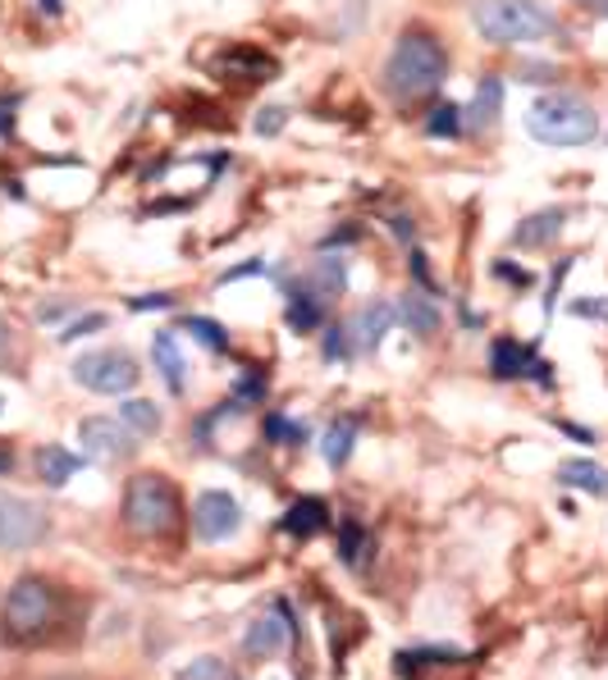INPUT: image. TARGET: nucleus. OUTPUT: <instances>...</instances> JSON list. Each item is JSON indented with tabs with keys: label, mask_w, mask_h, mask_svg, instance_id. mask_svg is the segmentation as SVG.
<instances>
[{
	"label": "nucleus",
	"mask_w": 608,
	"mask_h": 680,
	"mask_svg": "<svg viewBox=\"0 0 608 680\" xmlns=\"http://www.w3.org/2000/svg\"><path fill=\"white\" fill-rule=\"evenodd\" d=\"M563 224H568V211H563V206H545V211L526 215V220L513 228V247H522V251H540V247H549L553 238H559Z\"/></svg>",
	"instance_id": "obj_12"
},
{
	"label": "nucleus",
	"mask_w": 608,
	"mask_h": 680,
	"mask_svg": "<svg viewBox=\"0 0 608 680\" xmlns=\"http://www.w3.org/2000/svg\"><path fill=\"white\" fill-rule=\"evenodd\" d=\"M352 443H358V421H335L325 430V438H320V457H325V466H335V470H343L348 466V457H352Z\"/></svg>",
	"instance_id": "obj_21"
},
{
	"label": "nucleus",
	"mask_w": 608,
	"mask_h": 680,
	"mask_svg": "<svg viewBox=\"0 0 608 680\" xmlns=\"http://www.w3.org/2000/svg\"><path fill=\"white\" fill-rule=\"evenodd\" d=\"M536 348L530 343H517V338L499 333L490 343V375L494 379H530V365H536Z\"/></svg>",
	"instance_id": "obj_11"
},
{
	"label": "nucleus",
	"mask_w": 608,
	"mask_h": 680,
	"mask_svg": "<svg viewBox=\"0 0 608 680\" xmlns=\"http://www.w3.org/2000/svg\"><path fill=\"white\" fill-rule=\"evenodd\" d=\"M576 5H599V0H576Z\"/></svg>",
	"instance_id": "obj_46"
},
{
	"label": "nucleus",
	"mask_w": 608,
	"mask_h": 680,
	"mask_svg": "<svg viewBox=\"0 0 608 680\" xmlns=\"http://www.w3.org/2000/svg\"><path fill=\"white\" fill-rule=\"evenodd\" d=\"M230 69H238V73H243V83H266V78L274 73V60H270V56H261V50H247V46H238L234 56H230Z\"/></svg>",
	"instance_id": "obj_26"
},
{
	"label": "nucleus",
	"mask_w": 608,
	"mask_h": 680,
	"mask_svg": "<svg viewBox=\"0 0 608 680\" xmlns=\"http://www.w3.org/2000/svg\"><path fill=\"white\" fill-rule=\"evenodd\" d=\"M83 457H73L69 448H60V443H46V448L37 453V476L46 489H65L73 476H79Z\"/></svg>",
	"instance_id": "obj_17"
},
{
	"label": "nucleus",
	"mask_w": 608,
	"mask_h": 680,
	"mask_svg": "<svg viewBox=\"0 0 608 680\" xmlns=\"http://www.w3.org/2000/svg\"><path fill=\"white\" fill-rule=\"evenodd\" d=\"M50 603H56V594L42 575H19L5 594V631L14 640H37L50 621Z\"/></svg>",
	"instance_id": "obj_6"
},
{
	"label": "nucleus",
	"mask_w": 608,
	"mask_h": 680,
	"mask_svg": "<svg viewBox=\"0 0 608 680\" xmlns=\"http://www.w3.org/2000/svg\"><path fill=\"white\" fill-rule=\"evenodd\" d=\"M293 640V617H289V603H274V612L257 617L247 625L243 635V653L247 658H274V653H284Z\"/></svg>",
	"instance_id": "obj_10"
},
{
	"label": "nucleus",
	"mask_w": 608,
	"mask_h": 680,
	"mask_svg": "<svg viewBox=\"0 0 608 680\" xmlns=\"http://www.w3.org/2000/svg\"><path fill=\"white\" fill-rule=\"evenodd\" d=\"M572 316L608 325V297H581V302H572Z\"/></svg>",
	"instance_id": "obj_33"
},
{
	"label": "nucleus",
	"mask_w": 608,
	"mask_h": 680,
	"mask_svg": "<svg viewBox=\"0 0 608 680\" xmlns=\"http://www.w3.org/2000/svg\"><path fill=\"white\" fill-rule=\"evenodd\" d=\"M119 421L129 425V430H138V434H156L161 430V407L147 402V398H129V402L119 407Z\"/></svg>",
	"instance_id": "obj_24"
},
{
	"label": "nucleus",
	"mask_w": 608,
	"mask_h": 680,
	"mask_svg": "<svg viewBox=\"0 0 608 680\" xmlns=\"http://www.w3.org/2000/svg\"><path fill=\"white\" fill-rule=\"evenodd\" d=\"M559 430H563V434H572L576 443H595V434H591V430H581V425H572V421H559Z\"/></svg>",
	"instance_id": "obj_40"
},
{
	"label": "nucleus",
	"mask_w": 608,
	"mask_h": 680,
	"mask_svg": "<svg viewBox=\"0 0 608 680\" xmlns=\"http://www.w3.org/2000/svg\"><path fill=\"white\" fill-rule=\"evenodd\" d=\"M42 10H46V14H50V19H56V14H60V10H65V5H60V0H42Z\"/></svg>",
	"instance_id": "obj_43"
},
{
	"label": "nucleus",
	"mask_w": 608,
	"mask_h": 680,
	"mask_svg": "<svg viewBox=\"0 0 608 680\" xmlns=\"http://www.w3.org/2000/svg\"><path fill=\"white\" fill-rule=\"evenodd\" d=\"M266 434L274 438V443H284V448H302L312 434H307V425H297V421H289V415H270L266 421Z\"/></svg>",
	"instance_id": "obj_29"
},
{
	"label": "nucleus",
	"mask_w": 608,
	"mask_h": 680,
	"mask_svg": "<svg viewBox=\"0 0 608 680\" xmlns=\"http://www.w3.org/2000/svg\"><path fill=\"white\" fill-rule=\"evenodd\" d=\"M124 520L138 535H169L179 520V493L165 476H138L124 493Z\"/></svg>",
	"instance_id": "obj_4"
},
{
	"label": "nucleus",
	"mask_w": 608,
	"mask_h": 680,
	"mask_svg": "<svg viewBox=\"0 0 608 680\" xmlns=\"http://www.w3.org/2000/svg\"><path fill=\"white\" fill-rule=\"evenodd\" d=\"M463 128H467V106H435L425 119L430 138H463Z\"/></svg>",
	"instance_id": "obj_25"
},
{
	"label": "nucleus",
	"mask_w": 608,
	"mask_h": 680,
	"mask_svg": "<svg viewBox=\"0 0 608 680\" xmlns=\"http://www.w3.org/2000/svg\"><path fill=\"white\" fill-rule=\"evenodd\" d=\"M503 115V78L490 73V78H480V87L471 96V106H467V128H476V133H486V128H494Z\"/></svg>",
	"instance_id": "obj_15"
},
{
	"label": "nucleus",
	"mask_w": 608,
	"mask_h": 680,
	"mask_svg": "<svg viewBox=\"0 0 608 680\" xmlns=\"http://www.w3.org/2000/svg\"><path fill=\"white\" fill-rule=\"evenodd\" d=\"M151 361H156V371L165 375L169 394H184V384H188V361H184V352H179V333L161 329L156 338H151Z\"/></svg>",
	"instance_id": "obj_13"
},
{
	"label": "nucleus",
	"mask_w": 608,
	"mask_h": 680,
	"mask_svg": "<svg viewBox=\"0 0 608 680\" xmlns=\"http://www.w3.org/2000/svg\"><path fill=\"white\" fill-rule=\"evenodd\" d=\"M284 124H289V110H284V106H266V110L257 115V124H252V128H257L261 138H274Z\"/></svg>",
	"instance_id": "obj_32"
},
{
	"label": "nucleus",
	"mask_w": 608,
	"mask_h": 680,
	"mask_svg": "<svg viewBox=\"0 0 608 680\" xmlns=\"http://www.w3.org/2000/svg\"><path fill=\"white\" fill-rule=\"evenodd\" d=\"M394 233H398V238H412V224H408V220H402V215H398V220H394Z\"/></svg>",
	"instance_id": "obj_42"
},
{
	"label": "nucleus",
	"mask_w": 608,
	"mask_h": 680,
	"mask_svg": "<svg viewBox=\"0 0 608 680\" xmlns=\"http://www.w3.org/2000/svg\"><path fill=\"white\" fill-rule=\"evenodd\" d=\"M522 83H553V78H559V69L553 65H545V60H522Z\"/></svg>",
	"instance_id": "obj_35"
},
{
	"label": "nucleus",
	"mask_w": 608,
	"mask_h": 680,
	"mask_svg": "<svg viewBox=\"0 0 608 680\" xmlns=\"http://www.w3.org/2000/svg\"><path fill=\"white\" fill-rule=\"evenodd\" d=\"M257 398H261V379H243L238 394H234V402H257Z\"/></svg>",
	"instance_id": "obj_38"
},
{
	"label": "nucleus",
	"mask_w": 608,
	"mask_h": 680,
	"mask_svg": "<svg viewBox=\"0 0 608 680\" xmlns=\"http://www.w3.org/2000/svg\"><path fill=\"white\" fill-rule=\"evenodd\" d=\"M352 343H358V333H352V325L343 329V325H335V329H325V343H320V352H325V361H348L352 356Z\"/></svg>",
	"instance_id": "obj_31"
},
{
	"label": "nucleus",
	"mask_w": 608,
	"mask_h": 680,
	"mask_svg": "<svg viewBox=\"0 0 608 680\" xmlns=\"http://www.w3.org/2000/svg\"><path fill=\"white\" fill-rule=\"evenodd\" d=\"M92 329H106V316H87V320H73L65 333H60V343H79L83 333H92Z\"/></svg>",
	"instance_id": "obj_36"
},
{
	"label": "nucleus",
	"mask_w": 608,
	"mask_h": 680,
	"mask_svg": "<svg viewBox=\"0 0 608 680\" xmlns=\"http://www.w3.org/2000/svg\"><path fill=\"white\" fill-rule=\"evenodd\" d=\"M307 288H312L320 302L339 297L343 288H348V260H343V256H320L316 266L307 270Z\"/></svg>",
	"instance_id": "obj_19"
},
{
	"label": "nucleus",
	"mask_w": 608,
	"mask_h": 680,
	"mask_svg": "<svg viewBox=\"0 0 608 680\" xmlns=\"http://www.w3.org/2000/svg\"><path fill=\"white\" fill-rule=\"evenodd\" d=\"M325 526H329V507L320 499H297L280 520V530L293 539H316Z\"/></svg>",
	"instance_id": "obj_16"
},
{
	"label": "nucleus",
	"mask_w": 608,
	"mask_h": 680,
	"mask_svg": "<svg viewBox=\"0 0 608 680\" xmlns=\"http://www.w3.org/2000/svg\"><path fill=\"white\" fill-rule=\"evenodd\" d=\"M238 526H243V507H238L234 493L207 489V493L197 499V507H192V530H197V539L220 543V539H230Z\"/></svg>",
	"instance_id": "obj_8"
},
{
	"label": "nucleus",
	"mask_w": 608,
	"mask_h": 680,
	"mask_svg": "<svg viewBox=\"0 0 608 680\" xmlns=\"http://www.w3.org/2000/svg\"><path fill=\"white\" fill-rule=\"evenodd\" d=\"M526 133L545 146H586L599 138V110L576 92H549L526 110Z\"/></svg>",
	"instance_id": "obj_2"
},
{
	"label": "nucleus",
	"mask_w": 608,
	"mask_h": 680,
	"mask_svg": "<svg viewBox=\"0 0 608 680\" xmlns=\"http://www.w3.org/2000/svg\"><path fill=\"white\" fill-rule=\"evenodd\" d=\"M467 653L463 648H448V644H440V648H417V653H398V667H453V663H463Z\"/></svg>",
	"instance_id": "obj_28"
},
{
	"label": "nucleus",
	"mask_w": 608,
	"mask_h": 680,
	"mask_svg": "<svg viewBox=\"0 0 608 680\" xmlns=\"http://www.w3.org/2000/svg\"><path fill=\"white\" fill-rule=\"evenodd\" d=\"M284 320H289V329L293 333H316L320 329V320H325V310H320V297L312 293H289V310H284Z\"/></svg>",
	"instance_id": "obj_22"
},
{
	"label": "nucleus",
	"mask_w": 608,
	"mask_h": 680,
	"mask_svg": "<svg viewBox=\"0 0 608 680\" xmlns=\"http://www.w3.org/2000/svg\"><path fill=\"white\" fill-rule=\"evenodd\" d=\"M398 320V306H389V302H371L358 320H352V333H358V343L362 348H379L385 343V333H389V325Z\"/></svg>",
	"instance_id": "obj_20"
},
{
	"label": "nucleus",
	"mask_w": 608,
	"mask_h": 680,
	"mask_svg": "<svg viewBox=\"0 0 608 680\" xmlns=\"http://www.w3.org/2000/svg\"><path fill=\"white\" fill-rule=\"evenodd\" d=\"M444 78H448V50H444V42L435 33L412 28V33L398 37L394 56L385 65L389 96H398V101H425V96H435L444 87Z\"/></svg>",
	"instance_id": "obj_1"
},
{
	"label": "nucleus",
	"mask_w": 608,
	"mask_h": 680,
	"mask_svg": "<svg viewBox=\"0 0 608 680\" xmlns=\"http://www.w3.org/2000/svg\"><path fill=\"white\" fill-rule=\"evenodd\" d=\"M10 470H14V453L5 448V443H0V480H5V476H10Z\"/></svg>",
	"instance_id": "obj_41"
},
{
	"label": "nucleus",
	"mask_w": 608,
	"mask_h": 680,
	"mask_svg": "<svg viewBox=\"0 0 608 680\" xmlns=\"http://www.w3.org/2000/svg\"><path fill=\"white\" fill-rule=\"evenodd\" d=\"M398 320L408 325L412 333H421V338L440 333V325H444L440 306H435V297H430V293H408V297H402L398 302Z\"/></svg>",
	"instance_id": "obj_18"
},
{
	"label": "nucleus",
	"mask_w": 608,
	"mask_h": 680,
	"mask_svg": "<svg viewBox=\"0 0 608 680\" xmlns=\"http://www.w3.org/2000/svg\"><path fill=\"white\" fill-rule=\"evenodd\" d=\"M490 274H494V279H503V283H513V288H530V283H536V274H530V270H517V266H508V260H494Z\"/></svg>",
	"instance_id": "obj_34"
},
{
	"label": "nucleus",
	"mask_w": 608,
	"mask_h": 680,
	"mask_svg": "<svg viewBox=\"0 0 608 680\" xmlns=\"http://www.w3.org/2000/svg\"><path fill=\"white\" fill-rule=\"evenodd\" d=\"M5 348H10V325L0 320V352H5Z\"/></svg>",
	"instance_id": "obj_44"
},
{
	"label": "nucleus",
	"mask_w": 608,
	"mask_h": 680,
	"mask_svg": "<svg viewBox=\"0 0 608 680\" xmlns=\"http://www.w3.org/2000/svg\"><path fill=\"white\" fill-rule=\"evenodd\" d=\"M366 553H371V530L362 526V520H343V530H339L343 566H366Z\"/></svg>",
	"instance_id": "obj_23"
},
{
	"label": "nucleus",
	"mask_w": 608,
	"mask_h": 680,
	"mask_svg": "<svg viewBox=\"0 0 608 680\" xmlns=\"http://www.w3.org/2000/svg\"><path fill=\"white\" fill-rule=\"evenodd\" d=\"M46 512L19 493H0V548L23 553V548H37L46 539Z\"/></svg>",
	"instance_id": "obj_7"
},
{
	"label": "nucleus",
	"mask_w": 608,
	"mask_h": 680,
	"mask_svg": "<svg viewBox=\"0 0 608 680\" xmlns=\"http://www.w3.org/2000/svg\"><path fill=\"white\" fill-rule=\"evenodd\" d=\"M599 14H604V19H608V0H599Z\"/></svg>",
	"instance_id": "obj_45"
},
{
	"label": "nucleus",
	"mask_w": 608,
	"mask_h": 680,
	"mask_svg": "<svg viewBox=\"0 0 608 680\" xmlns=\"http://www.w3.org/2000/svg\"><path fill=\"white\" fill-rule=\"evenodd\" d=\"M79 443L92 461H119L133 453V434L124 421H110V415H87L79 425Z\"/></svg>",
	"instance_id": "obj_9"
},
{
	"label": "nucleus",
	"mask_w": 608,
	"mask_h": 680,
	"mask_svg": "<svg viewBox=\"0 0 608 680\" xmlns=\"http://www.w3.org/2000/svg\"><path fill=\"white\" fill-rule=\"evenodd\" d=\"M73 379H79L83 388H92V394H106V398H124V394H133L142 371H138V361L129 352H119V348H101V352H87L73 361Z\"/></svg>",
	"instance_id": "obj_5"
},
{
	"label": "nucleus",
	"mask_w": 608,
	"mask_h": 680,
	"mask_svg": "<svg viewBox=\"0 0 608 680\" xmlns=\"http://www.w3.org/2000/svg\"><path fill=\"white\" fill-rule=\"evenodd\" d=\"M156 306L165 310V306H174V297H169V293H161V297L151 293V297H138V302H133V310H156Z\"/></svg>",
	"instance_id": "obj_39"
},
{
	"label": "nucleus",
	"mask_w": 608,
	"mask_h": 680,
	"mask_svg": "<svg viewBox=\"0 0 608 680\" xmlns=\"http://www.w3.org/2000/svg\"><path fill=\"white\" fill-rule=\"evenodd\" d=\"M408 270H412V279H417V283L425 288V293H435V279H430V266H425V256H421V251H412Z\"/></svg>",
	"instance_id": "obj_37"
},
{
	"label": "nucleus",
	"mask_w": 608,
	"mask_h": 680,
	"mask_svg": "<svg viewBox=\"0 0 608 680\" xmlns=\"http://www.w3.org/2000/svg\"><path fill=\"white\" fill-rule=\"evenodd\" d=\"M471 23L490 46H530L559 28L545 0H480L471 10Z\"/></svg>",
	"instance_id": "obj_3"
},
{
	"label": "nucleus",
	"mask_w": 608,
	"mask_h": 680,
	"mask_svg": "<svg viewBox=\"0 0 608 680\" xmlns=\"http://www.w3.org/2000/svg\"><path fill=\"white\" fill-rule=\"evenodd\" d=\"M174 680H230V667H224L215 653H201V658H192Z\"/></svg>",
	"instance_id": "obj_30"
},
{
	"label": "nucleus",
	"mask_w": 608,
	"mask_h": 680,
	"mask_svg": "<svg viewBox=\"0 0 608 680\" xmlns=\"http://www.w3.org/2000/svg\"><path fill=\"white\" fill-rule=\"evenodd\" d=\"M184 333H192L201 348H211V352H230V333H224V325L207 320V316H188L184 320Z\"/></svg>",
	"instance_id": "obj_27"
},
{
	"label": "nucleus",
	"mask_w": 608,
	"mask_h": 680,
	"mask_svg": "<svg viewBox=\"0 0 608 680\" xmlns=\"http://www.w3.org/2000/svg\"><path fill=\"white\" fill-rule=\"evenodd\" d=\"M559 484L563 489H581L591 499H608V466L591 461V457H568L559 466Z\"/></svg>",
	"instance_id": "obj_14"
}]
</instances>
